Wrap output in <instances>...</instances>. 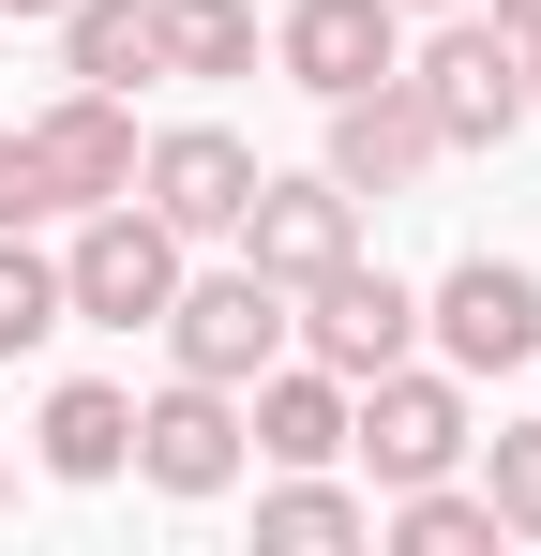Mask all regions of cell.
I'll return each mask as SVG.
<instances>
[{
  "instance_id": "obj_13",
  "label": "cell",
  "mask_w": 541,
  "mask_h": 556,
  "mask_svg": "<svg viewBox=\"0 0 541 556\" xmlns=\"http://www.w3.org/2000/svg\"><path fill=\"white\" fill-rule=\"evenodd\" d=\"M30 151H46L61 211H105V195H136V105L121 91H61L46 121H30Z\"/></svg>"
},
{
  "instance_id": "obj_7",
  "label": "cell",
  "mask_w": 541,
  "mask_h": 556,
  "mask_svg": "<svg viewBox=\"0 0 541 556\" xmlns=\"http://www.w3.org/2000/svg\"><path fill=\"white\" fill-rule=\"evenodd\" d=\"M136 481L151 496H226L241 481V391H211V376L166 362V391L136 406Z\"/></svg>"
},
{
  "instance_id": "obj_12",
  "label": "cell",
  "mask_w": 541,
  "mask_h": 556,
  "mask_svg": "<svg viewBox=\"0 0 541 556\" xmlns=\"http://www.w3.org/2000/svg\"><path fill=\"white\" fill-rule=\"evenodd\" d=\"M241 452H270V466H331V452H347V376L301 362V346H286V362H256V376H241Z\"/></svg>"
},
{
  "instance_id": "obj_2",
  "label": "cell",
  "mask_w": 541,
  "mask_h": 556,
  "mask_svg": "<svg viewBox=\"0 0 541 556\" xmlns=\"http://www.w3.org/2000/svg\"><path fill=\"white\" fill-rule=\"evenodd\" d=\"M61 301H76L90 331H151V316L180 301V226L151 211V195L76 211V241H61Z\"/></svg>"
},
{
  "instance_id": "obj_10",
  "label": "cell",
  "mask_w": 541,
  "mask_h": 556,
  "mask_svg": "<svg viewBox=\"0 0 541 556\" xmlns=\"http://www.w3.org/2000/svg\"><path fill=\"white\" fill-rule=\"evenodd\" d=\"M422 166H437V121H422V91H406V61L361 76V91H331V181L347 195H406Z\"/></svg>"
},
{
  "instance_id": "obj_25",
  "label": "cell",
  "mask_w": 541,
  "mask_h": 556,
  "mask_svg": "<svg viewBox=\"0 0 541 556\" xmlns=\"http://www.w3.org/2000/svg\"><path fill=\"white\" fill-rule=\"evenodd\" d=\"M391 15H451V0H391Z\"/></svg>"
},
{
  "instance_id": "obj_26",
  "label": "cell",
  "mask_w": 541,
  "mask_h": 556,
  "mask_svg": "<svg viewBox=\"0 0 541 556\" xmlns=\"http://www.w3.org/2000/svg\"><path fill=\"white\" fill-rule=\"evenodd\" d=\"M0 496H15V466H0Z\"/></svg>"
},
{
  "instance_id": "obj_5",
  "label": "cell",
  "mask_w": 541,
  "mask_h": 556,
  "mask_svg": "<svg viewBox=\"0 0 541 556\" xmlns=\"http://www.w3.org/2000/svg\"><path fill=\"white\" fill-rule=\"evenodd\" d=\"M166 331L180 376H211V391H241L256 362H286V286L256 271V256H226V271H180V301L151 316Z\"/></svg>"
},
{
  "instance_id": "obj_21",
  "label": "cell",
  "mask_w": 541,
  "mask_h": 556,
  "mask_svg": "<svg viewBox=\"0 0 541 556\" xmlns=\"http://www.w3.org/2000/svg\"><path fill=\"white\" fill-rule=\"evenodd\" d=\"M61 211V181H46V151H30V121L0 136V226H46Z\"/></svg>"
},
{
  "instance_id": "obj_24",
  "label": "cell",
  "mask_w": 541,
  "mask_h": 556,
  "mask_svg": "<svg viewBox=\"0 0 541 556\" xmlns=\"http://www.w3.org/2000/svg\"><path fill=\"white\" fill-rule=\"evenodd\" d=\"M0 15H61V0H0Z\"/></svg>"
},
{
  "instance_id": "obj_6",
  "label": "cell",
  "mask_w": 541,
  "mask_h": 556,
  "mask_svg": "<svg viewBox=\"0 0 541 556\" xmlns=\"http://www.w3.org/2000/svg\"><path fill=\"white\" fill-rule=\"evenodd\" d=\"M422 331H437L451 376H512V362H541V271H527V256H451V271L422 286Z\"/></svg>"
},
{
  "instance_id": "obj_17",
  "label": "cell",
  "mask_w": 541,
  "mask_h": 556,
  "mask_svg": "<svg viewBox=\"0 0 541 556\" xmlns=\"http://www.w3.org/2000/svg\"><path fill=\"white\" fill-rule=\"evenodd\" d=\"M376 542L391 556H496L512 527H496V496H466V481H406V496L376 511Z\"/></svg>"
},
{
  "instance_id": "obj_4",
  "label": "cell",
  "mask_w": 541,
  "mask_h": 556,
  "mask_svg": "<svg viewBox=\"0 0 541 556\" xmlns=\"http://www.w3.org/2000/svg\"><path fill=\"white\" fill-rule=\"evenodd\" d=\"M286 346H301V362H331V376L361 391V376H391L406 346H422V286L376 271V256H331L316 286H286Z\"/></svg>"
},
{
  "instance_id": "obj_16",
  "label": "cell",
  "mask_w": 541,
  "mask_h": 556,
  "mask_svg": "<svg viewBox=\"0 0 541 556\" xmlns=\"http://www.w3.org/2000/svg\"><path fill=\"white\" fill-rule=\"evenodd\" d=\"M256 542L270 556H331V542H376V511H361L331 466H286V481L256 496Z\"/></svg>"
},
{
  "instance_id": "obj_15",
  "label": "cell",
  "mask_w": 541,
  "mask_h": 556,
  "mask_svg": "<svg viewBox=\"0 0 541 556\" xmlns=\"http://www.w3.org/2000/svg\"><path fill=\"white\" fill-rule=\"evenodd\" d=\"M61 76H76V91L166 76V15H151V0H61Z\"/></svg>"
},
{
  "instance_id": "obj_18",
  "label": "cell",
  "mask_w": 541,
  "mask_h": 556,
  "mask_svg": "<svg viewBox=\"0 0 541 556\" xmlns=\"http://www.w3.org/2000/svg\"><path fill=\"white\" fill-rule=\"evenodd\" d=\"M46 331H76V301H61V256H46L30 226H0V362H30Z\"/></svg>"
},
{
  "instance_id": "obj_19",
  "label": "cell",
  "mask_w": 541,
  "mask_h": 556,
  "mask_svg": "<svg viewBox=\"0 0 541 556\" xmlns=\"http://www.w3.org/2000/svg\"><path fill=\"white\" fill-rule=\"evenodd\" d=\"M166 15V76H256V0H151Z\"/></svg>"
},
{
  "instance_id": "obj_23",
  "label": "cell",
  "mask_w": 541,
  "mask_h": 556,
  "mask_svg": "<svg viewBox=\"0 0 541 556\" xmlns=\"http://www.w3.org/2000/svg\"><path fill=\"white\" fill-rule=\"evenodd\" d=\"M527 121H541V30H527Z\"/></svg>"
},
{
  "instance_id": "obj_3",
  "label": "cell",
  "mask_w": 541,
  "mask_h": 556,
  "mask_svg": "<svg viewBox=\"0 0 541 556\" xmlns=\"http://www.w3.org/2000/svg\"><path fill=\"white\" fill-rule=\"evenodd\" d=\"M466 376L451 362H391V376H361L347 391V452L376 466V496H406V481H451L466 466Z\"/></svg>"
},
{
  "instance_id": "obj_20",
  "label": "cell",
  "mask_w": 541,
  "mask_h": 556,
  "mask_svg": "<svg viewBox=\"0 0 541 556\" xmlns=\"http://www.w3.org/2000/svg\"><path fill=\"white\" fill-rule=\"evenodd\" d=\"M481 452V496H496V527L541 542V421H496V437H466Z\"/></svg>"
},
{
  "instance_id": "obj_22",
  "label": "cell",
  "mask_w": 541,
  "mask_h": 556,
  "mask_svg": "<svg viewBox=\"0 0 541 556\" xmlns=\"http://www.w3.org/2000/svg\"><path fill=\"white\" fill-rule=\"evenodd\" d=\"M481 15H496V30H512V46H527V30H541V0H481Z\"/></svg>"
},
{
  "instance_id": "obj_9",
  "label": "cell",
  "mask_w": 541,
  "mask_h": 556,
  "mask_svg": "<svg viewBox=\"0 0 541 556\" xmlns=\"http://www.w3.org/2000/svg\"><path fill=\"white\" fill-rule=\"evenodd\" d=\"M136 195L166 211L180 241H226V226H241V195H256V151H241L226 121H180V136L136 151Z\"/></svg>"
},
{
  "instance_id": "obj_1",
  "label": "cell",
  "mask_w": 541,
  "mask_h": 556,
  "mask_svg": "<svg viewBox=\"0 0 541 556\" xmlns=\"http://www.w3.org/2000/svg\"><path fill=\"white\" fill-rule=\"evenodd\" d=\"M406 91H422V121H437V151H496V136L527 121V46H512L481 0H451L437 46H406Z\"/></svg>"
},
{
  "instance_id": "obj_8",
  "label": "cell",
  "mask_w": 541,
  "mask_h": 556,
  "mask_svg": "<svg viewBox=\"0 0 541 556\" xmlns=\"http://www.w3.org/2000/svg\"><path fill=\"white\" fill-rule=\"evenodd\" d=\"M226 241H241L270 286H316L331 256H361V195L331 181V166H316V181H270V166H256V195H241V226H226Z\"/></svg>"
},
{
  "instance_id": "obj_11",
  "label": "cell",
  "mask_w": 541,
  "mask_h": 556,
  "mask_svg": "<svg viewBox=\"0 0 541 556\" xmlns=\"http://www.w3.org/2000/svg\"><path fill=\"white\" fill-rule=\"evenodd\" d=\"M270 61L331 105V91H361V76L406 61V15H391V0H286V15H270Z\"/></svg>"
},
{
  "instance_id": "obj_14",
  "label": "cell",
  "mask_w": 541,
  "mask_h": 556,
  "mask_svg": "<svg viewBox=\"0 0 541 556\" xmlns=\"http://www.w3.org/2000/svg\"><path fill=\"white\" fill-rule=\"evenodd\" d=\"M30 437H46V481H121V466H136V391H105V376H61Z\"/></svg>"
}]
</instances>
